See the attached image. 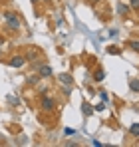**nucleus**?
Returning a JSON list of instances; mask_svg holds the SVG:
<instances>
[{
    "mask_svg": "<svg viewBox=\"0 0 139 147\" xmlns=\"http://www.w3.org/2000/svg\"><path fill=\"white\" fill-rule=\"evenodd\" d=\"M92 2H95V0H92Z\"/></svg>",
    "mask_w": 139,
    "mask_h": 147,
    "instance_id": "15",
    "label": "nucleus"
},
{
    "mask_svg": "<svg viewBox=\"0 0 139 147\" xmlns=\"http://www.w3.org/2000/svg\"><path fill=\"white\" fill-rule=\"evenodd\" d=\"M84 111H86V115H90V113H92V105L86 103V105H84Z\"/></svg>",
    "mask_w": 139,
    "mask_h": 147,
    "instance_id": "9",
    "label": "nucleus"
},
{
    "mask_svg": "<svg viewBox=\"0 0 139 147\" xmlns=\"http://www.w3.org/2000/svg\"><path fill=\"white\" fill-rule=\"evenodd\" d=\"M10 66H12V68H20V66H24V58L22 56H14V58L10 60Z\"/></svg>",
    "mask_w": 139,
    "mask_h": 147,
    "instance_id": "2",
    "label": "nucleus"
},
{
    "mask_svg": "<svg viewBox=\"0 0 139 147\" xmlns=\"http://www.w3.org/2000/svg\"><path fill=\"white\" fill-rule=\"evenodd\" d=\"M64 133H66V135H74V133H76V131H74V129H72V127H66V131H64Z\"/></svg>",
    "mask_w": 139,
    "mask_h": 147,
    "instance_id": "11",
    "label": "nucleus"
},
{
    "mask_svg": "<svg viewBox=\"0 0 139 147\" xmlns=\"http://www.w3.org/2000/svg\"><path fill=\"white\" fill-rule=\"evenodd\" d=\"M93 109H95V111H103V109H105V107H103V103H97V105H95V107H93Z\"/></svg>",
    "mask_w": 139,
    "mask_h": 147,
    "instance_id": "10",
    "label": "nucleus"
},
{
    "mask_svg": "<svg viewBox=\"0 0 139 147\" xmlns=\"http://www.w3.org/2000/svg\"><path fill=\"white\" fill-rule=\"evenodd\" d=\"M129 86H131V90H133V92H139V80H131V82H129Z\"/></svg>",
    "mask_w": 139,
    "mask_h": 147,
    "instance_id": "7",
    "label": "nucleus"
},
{
    "mask_svg": "<svg viewBox=\"0 0 139 147\" xmlns=\"http://www.w3.org/2000/svg\"><path fill=\"white\" fill-rule=\"evenodd\" d=\"M107 52H109V54H117V48H113V46H109V48H107Z\"/></svg>",
    "mask_w": 139,
    "mask_h": 147,
    "instance_id": "12",
    "label": "nucleus"
},
{
    "mask_svg": "<svg viewBox=\"0 0 139 147\" xmlns=\"http://www.w3.org/2000/svg\"><path fill=\"white\" fill-rule=\"evenodd\" d=\"M40 76H42V78H50V76H52V68L42 66V68H40Z\"/></svg>",
    "mask_w": 139,
    "mask_h": 147,
    "instance_id": "4",
    "label": "nucleus"
},
{
    "mask_svg": "<svg viewBox=\"0 0 139 147\" xmlns=\"http://www.w3.org/2000/svg\"><path fill=\"white\" fill-rule=\"evenodd\" d=\"M42 107H44L46 111H50V109H54V101H52L50 98H44V99H42Z\"/></svg>",
    "mask_w": 139,
    "mask_h": 147,
    "instance_id": "3",
    "label": "nucleus"
},
{
    "mask_svg": "<svg viewBox=\"0 0 139 147\" xmlns=\"http://www.w3.org/2000/svg\"><path fill=\"white\" fill-rule=\"evenodd\" d=\"M93 78H95V82H101V80H103V78H105V74H103V70H97V72H95V76H93Z\"/></svg>",
    "mask_w": 139,
    "mask_h": 147,
    "instance_id": "6",
    "label": "nucleus"
},
{
    "mask_svg": "<svg viewBox=\"0 0 139 147\" xmlns=\"http://www.w3.org/2000/svg\"><path fill=\"white\" fill-rule=\"evenodd\" d=\"M131 48H133V50H137V52H139V42H131Z\"/></svg>",
    "mask_w": 139,
    "mask_h": 147,
    "instance_id": "13",
    "label": "nucleus"
},
{
    "mask_svg": "<svg viewBox=\"0 0 139 147\" xmlns=\"http://www.w3.org/2000/svg\"><path fill=\"white\" fill-rule=\"evenodd\" d=\"M4 20H6V24L10 26L12 30H18V28H20V20H18V16H16L14 12H6V14H4Z\"/></svg>",
    "mask_w": 139,
    "mask_h": 147,
    "instance_id": "1",
    "label": "nucleus"
},
{
    "mask_svg": "<svg viewBox=\"0 0 139 147\" xmlns=\"http://www.w3.org/2000/svg\"><path fill=\"white\" fill-rule=\"evenodd\" d=\"M60 82H62V84H66V86H72V78L66 76V74H62V76H60Z\"/></svg>",
    "mask_w": 139,
    "mask_h": 147,
    "instance_id": "5",
    "label": "nucleus"
},
{
    "mask_svg": "<svg viewBox=\"0 0 139 147\" xmlns=\"http://www.w3.org/2000/svg\"><path fill=\"white\" fill-rule=\"evenodd\" d=\"M131 6L133 8H139V0H131Z\"/></svg>",
    "mask_w": 139,
    "mask_h": 147,
    "instance_id": "14",
    "label": "nucleus"
},
{
    "mask_svg": "<svg viewBox=\"0 0 139 147\" xmlns=\"http://www.w3.org/2000/svg\"><path fill=\"white\" fill-rule=\"evenodd\" d=\"M129 131H131L133 135H139V123H133V125L129 127Z\"/></svg>",
    "mask_w": 139,
    "mask_h": 147,
    "instance_id": "8",
    "label": "nucleus"
}]
</instances>
